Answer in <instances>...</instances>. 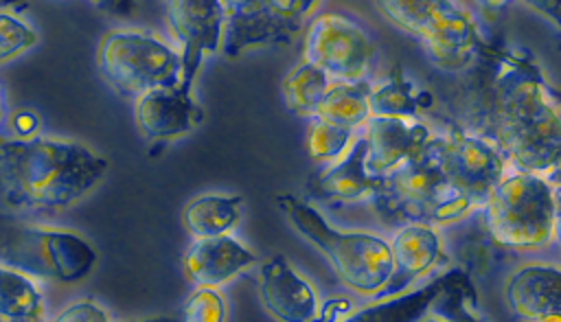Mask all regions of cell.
Returning a JSON list of instances; mask_svg holds the SVG:
<instances>
[{
  "instance_id": "cell-15",
  "label": "cell",
  "mask_w": 561,
  "mask_h": 322,
  "mask_svg": "<svg viewBox=\"0 0 561 322\" xmlns=\"http://www.w3.org/2000/svg\"><path fill=\"white\" fill-rule=\"evenodd\" d=\"M392 245V276L377 300L394 298L419 278L434 272L445 263L440 234L432 223L410 221L403 223L390 241Z\"/></svg>"
},
{
  "instance_id": "cell-21",
  "label": "cell",
  "mask_w": 561,
  "mask_h": 322,
  "mask_svg": "<svg viewBox=\"0 0 561 322\" xmlns=\"http://www.w3.org/2000/svg\"><path fill=\"white\" fill-rule=\"evenodd\" d=\"M241 202H243L241 195H224V193L199 195L184 206V212H182L184 226L195 239L226 234L239 221Z\"/></svg>"
},
{
  "instance_id": "cell-2",
  "label": "cell",
  "mask_w": 561,
  "mask_h": 322,
  "mask_svg": "<svg viewBox=\"0 0 561 322\" xmlns=\"http://www.w3.org/2000/svg\"><path fill=\"white\" fill-rule=\"evenodd\" d=\"M105 171L107 160L79 140L0 136V186L13 208H66L92 191Z\"/></svg>"
},
{
  "instance_id": "cell-30",
  "label": "cell",
  "mask_w": 561,
  "mask_h": 322,
  "mask_svg": "<svg viewBox=\"0 0 561 322\" xmlns=\"http://www.w3.org/2000/svg\"><path fill=\"white\" fill-rule=\"evenodd\" d=\"M541 18H546L554 28L561 31V0H519Z\"/></svg>"
},
{
  "instance_id": "cell-22",
  "label": "cell",
  "mask_w": 561,
  "mask_h": 322,
  "mask_svg": "<svg viewBox=\"0 0 561 322\" xmlns=\"http://www.w3.org/2000/svg\"><path fill=\"white\" fill-rule=\"evenodd\" d=\"M430 94L416 90V85L405 77L403 68L394 66L390 74L370 90V116L416 118L419 112L430 105Z\"/></svg>"
},
{
  "instance_id": "cell-4",
  "label": "cell",
  "mask_w": 561,
  "mask_h": 322,
  "mask_svg": "<svg viewBox=\"0 0 561 322\" xmlns=\"http://www.w3.org/2000/svg\"><path fill=\"white\" fill-rule=\"evenodd\" d=\"M94 263L96 250L79 232L0 212V265L68 285L85 278Z\"/></svg>"
},
{
  "instance_id": "cell-9",
  "label": "cell",
  "mask_w": 561,
  "mask_h": 322,
  "mask_svg": "<svg viewBox=\"0 0 561 322\" xmlns=\"http://www.w3.org/2000/svg\"><path fill=\"white\" fill-rule=\"evenodd\" d=\"M224 9L221 53L228 59L248 48L289 44L307 24L318 0H219Z\"/></svg>"
},
{
  "instance_id": "cell-35",
  "label": "cell",
  "mask_w": 561,
  "mask_h": 322,
  "mask_svg": "<svg viewBox=\"0 0 561 322\" xmlns=\"http://www.w3.org/2000/svg\"><path fill=\"white\" fill-rule=\"evenodd\" d=\"M24 4V0H0V9H4V7H22Z\"/></svg>"
},
{
  "instance_id": "cell-7",
  "label": "cell",
  "mask_w": 561,
  "mask_h": 322,
  "mask_svg": "<svg viewBox=\"0 0 561 322\" xmlns=\"http://www.w3.org/2000/svg\"><path fill=\"white\" fill-rule=\"evenodd\" d=\"M491 237L513 250H537L554 239V186L535 173L502 175L480 208Z\"/></svg>"
},
{
  "instance_id": "cell-29",
  "label": "cell",
  "mask_w": 561,
  "mask_h": 322,
  "mask_svg": "<svg viewBox=\"0 0 561 322\" xmlns=\"http://www.w3.org/2000/svg\"><path fill=\"white\" fill-rule=\"evenodd\" d=\"M9 125H11V131H13L11 138H33V136L39 134L42 118L35 110L22 107V110H15L9 116Z\"/></svg>"
},
{
  "instance_id": "cell-16",
  "label": "cell",
  "mask_w": 561,
  "mask_h": 322,
  "mask_svg": "<svg viewBox=\"0 0 561 322\" xmlns=\"http://www.w3.org/2000/svg\"><path fill=\"white\" fill-rule=\"evenodd\" d=\"M261 300L276 320L309 322L318 318L316 289L291 267V263L276 254L259 269Z\"/></svg>"
},
{
  "instance_id": "cell-18",
  "label": "cell",
  "mask_w": 561,
  "mask_h": 322,
  "mask_svg": "<svg viewBox=\"0 0 561 322\" xmlns=\"http://www.w3.org/2000/svg\"><path fill=\"white\" fill-rule=\"evenodd\" d=\"M254 261L256 256L241 241L226 232L219 237L195 239L186 250L182 265L191 283L199 287H219L254 265Z\"/></svg>"
},
{
  "instance_id": "cell-8",
  "label": "cell",
  "mask_w": 561,
  "mask_h": 322,
  "mask_svg": "<svg viewBox=\"0 0 561 322\" xmlns=\"http://www.w3.org/2000/svg\"><path fill=\"white\" fill-rule=\"evenodd\" d=\"M96 64L103 79L123 96H140L182 81V55L153 33L114 28L101 37Z\"/></svg>"
},
{
  "instance_id": "cell-17",
  "label": "cell",
  "mask_w": 561,
  "mask_h": 322,
  "mask_svg": "<svg viewBox=\"0 0 561 322\" xmlns=\"http://www.w3.org/2000/svg\"><path fill=\"white\" fill-rule=\"evenodd\" d=\"M511 309L535 322L561 320V267L552 263H526L506 280Z\"/></svg>"
},
{
  "instance_id": "cell-12",
  "label": "cell",
  "mask_w": 561,
  "mask_h": 322,
  "mask_svg": "<svg viewBox=\"0 0 561 322\" xmlns=\"http://www.w3.org/2000/svg\"><path fill=\"white\" fill-rule=\"evenodd\" d=\"M167 20L182 55V85L193 88L204 57L221 50L224 9L219 0H164Z\"/></svg>"
},
{
  "instance_id": "cell-23",
  "label": "cell",
  "mask_w": 561,
  "mask_h": 322,
  "mask_svg": "<svg viewBox=\"0 0 561 322\" xmlns=\"http://www.w3.org/2000/svg\"><path fill=\"white\" fill-rule=\"evenodd\" d=\"M331 81L333 79L309 59L298 61L280 83L287 110L302 118H313Z\"/></svg>"
},
{
  "instance_id": "cell-34",
  "label": "cell",
  "mask_w": 561,
  "mask_h": 322,
  "mask_svg": "<svg viewBox=\"0 0 561 322\" xmlns=\"http://www.w3.org/2000/svg\"><path fill=\"white\" fill-rule=\"evenodd\" d=\"M4 116H7V103H4V85L0 83V125H2Z\"/></svg>"
},
{
  "instance_id": "cell-26",
  "label": "cell",
  "mask_w": 561,
  "mask_h": 322,
  "mask_svg": "<svg viewBox=\"0 0 561 322\" xmlns=\"http://www.w3.org/2000/svg\"><path fill=\"white\" fill-rule=\"evenodd\" d=\"M37 33L9 11H0V64L26 53L37 44Z\"/></svg>"
},
{
  "instance_id": "cell-25",
  "label": "cell",
  "mask_w": 561,
  "mask_h": 322,
  "mask_svg": "<svg viewBox=\"0 0 561 322\" xmlns=\"http://www.w3.org/2000/svg\"><path fill=\"white\" fill-rule=\"evenodd\" d=\"M355 138V129L313 116L307 129V151L316 162H335L348 151Z\"/></svg>"
},
{
  "instance_id": "cell-5",
  "label": "cell",
  "mask_w": 561,
  "mask_h": 322,
  "mask_svg": "<svg viewBox=\"0 0 561 322\" xmlns=\"http://www.w3.org/2000/svg\"><path fill=\"white\" fill-rule=\"evenodd\" d=\"M377 210L390 221H423L449 226L480 206L451 186L436 158L427 151L381 177L373 197Z\"/></svg>"
},
{
  "instance_id": "cell-24",
  "label": "cell",
  "mask_w": 561,
  "mask_h": 322,
  "mask_svg": "<svg viewBox=\"0 0 561 322\" xmlns=\"http://www.w3.org/2000/svg\"><path fill=\"white\" fill-rule=\"evenodd\" d=\"M44 315V298L28 274L0 265V320L35 322Z\"/></svg>"
},
{
  "instance_id": "cell-31",
  "label": "cell",
  "mask_w": 561,
  "mask_h": 322,
  "mask_svg": "<svg viewBox=\"0 0 561 322\" xmlns=\"http://www.w3.org/2000/svg\"><path fill=\"white\" fill-rule=\"evenodd\" d=\"M99 11L116 18H129L136 13V0H90Z\"/></svg>"
},
{
  "instance_id": "cell-20",
  "label": "cell",
  "mask_w": 561,
  "mask_h": 322,
  "mask_svg": "<svg viewBox=\"0 0 561 322\" xmlns=\"http://www.w3.org/2000/svg\"><path fill=\"white\" fill-rule=\"evenodd\" d=\"M370 90H373V83L366 79L362 81L333 79L316 116L348 129H359L370 118Z\"/></svg>"
},
{
  "instance_id": "cell-1",
  "label": "cell",
  "mask_w": 561,
  "mask_h": 322,
  "mask_svg": "<svg viewBox=\"0 0 561 322\" xmlns=\"http://www.w3.org/2000/svg\"><path fill=\"white\" fill-rule=\"evenodd\" d=\"M495 145L513 169L561 188V105L526 50L502 57L495 79Z\"/></svg>"
},
{
  "instance_id": "cell-14",
  "label": "cell",
  "mask_w": 561,
  "mask_h": 322,
  "mask_svg": "<svg viewBox=\"0 0 561 322\" xmlns=\"http://www.w3.org/2000/svg\"><path fill=\"white\" fill-rule=\"evenodd\" d=\"M182 83L156 88L134 99V120L147 140H171L202 123L204 112Z\"/></svg>"
},
{
  "instance_id": "cell-6",
  "label": "cell",
  "mask_w": 561,
  "mask_h": 322,
  "mask_svg": "<svg viewBox=\"0 0 561 322\" xmlns=\"http://www.w3.org/2000/svg\"><path fill=\"white\" fill-rule=\"evenodd\" d=\"M375 7L392 26L419 39L445 72L465 70L482 46L473 15L456 0H375Z\"/></svg>"
},
{
  "instance_id": "cell-3",
  "label": "cell",
  "mask_w": 561,
  "mask_h": 322,
  "mask_svg": "<svg viewBox=\"0 0 561 322\" xmlns=\"http://www.w3.org/2000/svg\"><path fill=\"white\" fill-rule=\"evenodd\" d=\"M278 208L296 232L311 241L331 263L340 283L364 298H377L392 276V245L379 234L333 228L311 204L280 193Z\"/></svg>"
},
{
  "instance_id": "cell-32",
  "label": "cell",
  "mask_w": 561,
  "mask_h": 322,
  "mask_svg": "<svg viewBox=\"0 0 561 322\" xmlns=\"http://www.w3.org/2000/svg\"><path fill=\"white\" fill-rule=\"evenodd\" d=\"M554 202H557V210H554V239L561 245V188H554Z\"/></svg>"
},
{
  "instance_id": "cell-28",
  "label": "cell",
  "mask_w": 561,
  "mask_h": 322,
  "mask_svg": "<svg viewBox=\"0 0 561 322\" xmlns=\"http://www.w3.org/2000/svg\"><path fill=\"white\" fill-rule=\"evenodd\" d=\"M59 322H107L110 315L107 311H103L101 307H96L94 302L90 300H81V302H75L70 307H66L59 315H57Z\"/></svg>"
},
{
  "instance_id": "cell-27",
  "label": "cell",
  "mask_w": 561,
  "mask_h": 322,
  "mask_svg": "<svg viewBox=\"0 0 561 322\" xmlns=\"http://www.w3.org/2000/svg\"><path fill=\"white\" fill-rule=\"evenodd\" d=\"M226 298L217 287L202 285L197 291H193L184 304V320L186 322H221L226 320Z\"/></svg>"
},
{
  "instance_id": "cell-11",
  "label": "cell",
  "mask_w": 561,
  "mask_h": 322,
  "mask_svg": "<svg viewBox=\"0 0 561 322\" xmlns=\"http://www.w3.org/2000/svg\"><path fill=\"white\" fill-rule=\"evenodd\" d=\"M305 59L335 81H362L373 66L375 44L357 22L340 13H324L307 28Z\"/></svg>"
},
{
  "instance_id": "cell-33",
  "label": "cell",
  "mask_w": 561,
  "mask_h": 322,
  "mask_svg": "<svg viewBox=\"0 0 561 322\" xmlns=\"http://www.w3.org/2000/svg\"><path fill=\"white\" fill-rule=\"evenodd\" d=\"M482 9H486V11H500V9H504L506 4H508V0H476Z\"/></svg>"
},
{
  "instance_id": "cell-10",
  "label": "cell",
  "mask_w": 561,
  "mask_h": 322,
  "mask_svg": "<svg viewBox=\"0 0 561 322\" xmlns=\"http://www.w3.org/2000/svg\"><path fill=\"white\" fill-rule=\"evenodd\" d=\"M427 151L436 158L451 186L480 208L506 173V158L497 145L458 127H451L443 136L434 134Z\"/></svg>"
},
{
  "instance_id": "cell-13",
  "label": "cell",
  "mask_w": 561,
  "mask_h": 322,
  "mask_svg": "<svg viewBox=\"0 0 561 322\" xmlns=\"http://www.w3.org/2000/svg\"><path fill=\"white\" fill-rule=\"evenodd\" d=\"M364 127L368 147L366 166L377 177H386L394 169L419 158L434 136L419 118L370 116Z\"/></svg>"
},
{
  "instance_id": "cell-19",
  "label": "cell",
  "mask_w": 561,
  "mask_h": 322,
  "mask_svg": "<svg viewBox=\"0 0 561 322\" xmlns=\"http://www.w3.org/2000/svg\"><path fill=\"white\" fill-rule=\"evenodd\" d=\"M366 138L364 134L353 140L348 151L335 160L331 166H327L318 177L313 180L311 188L318 197L342 202V204H355L364 199H373L381 186V177L373 175L366 166Z\"/></svg>"
}]
</instances>
